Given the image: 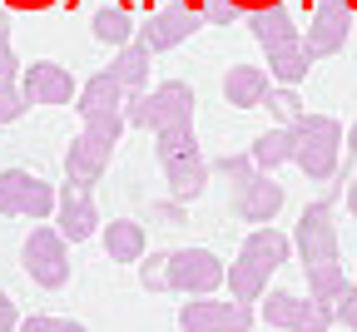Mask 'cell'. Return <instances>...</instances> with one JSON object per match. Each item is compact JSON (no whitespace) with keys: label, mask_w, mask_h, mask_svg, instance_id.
<instances>
[{"label":"cell","mask_w":357,"mask_h":332,"mask_svg":"<svg viewBox=\"0 0 357 332\" xmlns=\"http://www.w3.org/2000/svg\"><path fill=\"white\" fill-rule=\"evenodd\" d=\"M298 258L307 268V288H312V303L323 308H337V298L352 288L337 268V228H333V204H312L298 223Z\"/></svg>","instance_id":"cell-1"},{"label":"cell","mask_w":357,"mask_h":332,"mask_svg":"<svg viewBox=\"0 0 357 332\" xmlns=\"http://www.w3.org/2000/svg\"><path fill=\"white\" fill-rule=\"evenodd\" d=\"M223 278H229V268L208 248H178V253H159V258L139 263V282L149 293H199L204 298Z\"/></svg>","instance_id":"cell-2"},{"label":"cell","mask_w":357,"mask_h":332,"mask_svg":"<svg viewBox=\"0 0 357 332\" xmlns=\"http://www.w3.org/2000/svg\"><path fill=\"white\" fill-rule=\"evenodd\" d=\"M288 258V239L283 233H273V228H258L253 239L238 248V263L229 268V293L238 298V303H253L263 288H268V278H273V268Z\"/></svg>","instance_id":"cell-3"},{"label":"cell","mask_w":357,"mask_h":332,"mask_svg":"<svg viewBox=\"0 0 357 332\" xmlns=\"http://www.w3.org/2000/svg\"><path fill=\"white\" fill-rule=\"evenodd\" d=\"M124 124L134 129H189L194 124V89L184 80H169L154 94H129L124 100Z\"/></svg>","instance_id":"cell-4"},{"label":"cell","mask_w":357,"mask_h":332,"mask_svg":"<svg viewBox=\"0 0 357 332\" xmlns=\"http://www.w3.org/2000/svg\"><path fill=\"white\" fill-rule=\"evenodd\" d=\"M288 134H293V159H298V169L307 179H333L337 174V144H342L337 119L303 114V119L288 124Z\"/></svg>","instance_id":"cell-5"},{"label":"cell","mask_w":357,"mask_h":332,"mask_svg":"<svg viewBox=\"0 0 357 332\" xmlns=\"http://www.w3.org/2000/svg\"><path fill=\"white\" fill-rule=\"evenodd\" d=\"M124 134V114H100V119H84V134L70 144L65 154V169H70V183H95Z\"/></svg>","instance_id":"cell-6"},{"label":"cell","mask_w":357,"mask_h":332,"mask_svg":"<svg viewBox=\"0 0 357 332\" xmlns=\"http://www.w3.org/2000/svg\"><path fill=\"white\" fill-rule=\"evenodd\" d=\"M0 213L10 218H50L55 213V183H45L25 169H6L0 174Z\"/></svg>","instance_id":"cell-7"},{"label":"cell","mask_w":357,"mask_h":332,"mask_svg":"<svg viewBox=\"0 0 357 332\" xmlns=\"http://www.w3.org/2000/svg\"><path fill=\"white\" fill-rule=\"evenodd\" d=\"M352 10H357V0H312V25H307V35H303V45H307L312 60L337 55L342 45H347Z\"/></svg>","instance_id":"cell-8"},{"label":"cell","mask_w":357,"mask_h":332,"mask_svg":"<svg viewBox=\"0 0 357 332\" xmlns=\"http://www.w3.org/2000/svg\"><path fill=\"white\" fill-rule=\"evenodd\" d=\"M25 268H30V278L40 282V288H65V282H70V253H65L60 228L40 223L30 233V239H25Z\"/></svg>","instance_id":"cell-9"},{"label":"cell","mask_w":357,"mask_h":332,"mask_svg":"<svg viewBox=\"0 0 357 332\" xmlns=\"http://www.w3.org/2000/svg\"><path fill=\"white\" fill-rule=\"evenodd\" d=\"M178 327H184V332H248V327H253V308H248V303H213V298H199V303H184Z\"/></svg>","instance_id":"cell-10"},{"label":"cell","mask_w":357,"mask_h":332,"mask_svg":"<svg viewBox=\"0 0 357 332\" xmlns=\"http://www.w3.org/2000/svg\"><path fill=\"white\" fill-rule=\"evenodd\" d=\"M234 209H238V218L243 223H268L278 209H283V188L268 179V174H243L238 183H234Z\"/></svg>","instance_id":"cell-11"},{"label":"cell","mask_w":357,"mask_h":332,"mask_svg":"<svg viewBox=\"0 0 357 332\" xmlns=\"http://www.w3.org/2000/svg\"><path fill=\"white\" fill-rule=\"evenodd\" d=\"M204 25V15L189 6V0H184V6H169V10H159L144 30H139V45H144V50L149 55H159V50H169V45H178V40H189L194 30Z\"/></svg>","instance_id":"cell-12"},{"label":"cell","mask_w":357,"mask_h":332,"mask_svg":"<svg viewBox=\"0 0 357 332\" xmlns=\"http://www.w3.org/2000/svg\"><path fill=\"white\" fill-rule=\"evenodd\" d=\"M55 213H60V239L65 243H79L95 233L100 213H95V199H89V183H65L55 194Z\"/></svg>","instance_id":"cell-13"},{"label":"cell","mask_w":357,"mask_h":332,"mask_svg":"<svg viewBox=\"0 0 357 332\" xmlns=\"http://www.w3.org/2000/svg\"><path fill=\"white\" fill-rule=\"evenodd\" d=\"M25 105H70L75 100V75L65 65H30L20 80Z\"/></svg>","instance_id":"cell-14"},{"label":"cell","mask_w":357,"mask_h":332,"mask_svg":"<svg viewBox=\"0 0 357 332\" xmlns=\"http://www.w3.org/2000/svg\"><path fill=\"white\" fill-rule=\"evenodd\" d=\"M164 179H169L174 204H189V199H199V194H204V183H208V164H204V154H199V149H194V154H174V159H164Z\"/></svg>","instance_id":"cell-15"},{"label":"cell","mask_w":357,"mask_h":332,"mask_svg":"<svg viewBox=\"0 0 357 332\" xmlns=\"http://www.w3.org/2000/svg\"><path fill=\"white\" fill-rule=\"evenodd\" d=\"M223 94H229V105H238V110H258L268 94H273V80H268L263 65H234L223 75Z\"/></svg>","instance_id":"cell-16"},{"label":"cell","mask_w":357,"mask_h":332,"mask_svg":"<svg viewBox=\"0 0 357 332\" xmlns=\"http://www.w3.org/2000/svg\"><path fill=\"white\" fill-rule=\"evenodd\" d=\"M318 312H333V308L312 303V298H298V293H268V298H263V322H268V327H288V332H298L303 322H312Z\"/></svg>","instance_id":"cell-17"},{"label":"cell","mask_w":357,"mask_h":332,"mask_svg":"<svg viewBox=\"0 0 357 332\" xmlns=\"http://www.w3.org/2000/svg\"><path fill=\"white\" fill-rule=\"evenodd\" d=\"M248 30H253V40L263 50H278V45L298 40V25H293L283 0H273V6H263V10H248Z\"/></svg>","instance_id":"cell-18"},{"label":"cell","mask_w":357,"mask_h":332,"mask_svg":"<svg viewBox=\"0 0 357 332\" xmlns=\"http://www.w3.org/2000/svg\"><path fill=\"white\" fill-rule=\"evenodd\" d=\"M124 100L129 94L119 89V80L105 70V75H95L84 89H79V114L84 119H100V114H124Z\"/></svg>","instance_id":"cell-19"},{"label":"cell","mask_w":357,"mask_h":332,"mask_svg":"<svg viewBox=\"0 0 357 332\" xmlns=\"http://www.w3.org/2000/svg\"><path fill=\"white\" fill-rule=\"evenodd\" d=\"M307 70H312V55H307L303 40H288V45H278V50H268V80H278V84L298 89Z\"/></svg>","instance_id":"cell-20"},{"label":"cell","mask_w":357,"mask_h":332,"mask_svg":"<svg viewBox=\"0 0 357 332\" xmlns=\"http://www.w3.org/2000/svg\"><path fill=\"white\" fill-rule=\"evenodd\" d=\"M149 60H154V55L144 50L139 40H129L124 50H119V60L109 65V75L119 80V89H124V94H139V89L149 84Z\"/></svg>","instance_id":"cell-21"},{"label":"cell","mask_w":357,"mask_h":332,"mask_svg":"<svg viewBox=\"0 0 357 332\" xmlns=\"http://www.w3.org/2000/svg\"><path fill=\"white\" fill-rule=\"evenodd\" d=\"M105 253H109L114 263H139V258H144V228L129 223V218L109 223V228H105Z\"/></svg>","instance_id":"cell-22"},{"label":"cell","mask_w":357,"mask_h":332,"mask_svg":"<svg viewBox=\"0 0 357 332\" xmlns=\"http://www.w3.org/2000/svg\"><path fill=\"white\" fill-rule=\"evenodd\" d=\"M248 159H253V169H258V174H268V169L288 164V159H293V134H288V124H278L273 134H263L258 144L248 149Z\"/></svg>","instance_id":"cell-23"},{"label":"cell","mask_w":357,"mask_h":332,"mask_svg":"<svg viewBox=\"0 0 357 332\" xmlns=\"http://www.w3.org/2000/svg\"><path fill=\"white\" fill-rule=\"evenodd\" d=\"M89 30H95V40H105V45H129V30H134L129 6H100L89 15Z\"/></svg>","instance_id":"cell-24"},{"label":"cell","mask_w":357,"mask_h":332,"mask_svg":"<svg viewBox=\"0 0 357 332\" xmlns=\"http://www.w3.org/2000/svg\"><path fill=\"white\" fill-rule=\"evenodd\" d=\"M298 105H303V100H298V89H288V84H278V89L263 100V110H273V114H278V124L303 119V110H298Z\"/></svg>","instance_id":"cell-25"},{"label":"cell","mask_w":357,"mask_h":332,"mask_svg":"<svg viewBox=\"0 0 357 332\" xmlns=\"http://www.w3.org/2000/svg\"><path fill=\"white\" fill-rule=\"evenodd\" d=\"M20 110H30V105H25V94H20V80H15V84H0V124L20 119Z\"/></svg>","instance_id":"cell-26"},{"label":"cell","mask_w":357,"mask_h":332,"mask_svg":"<svg viewBox=\"0 0 357 332\" xmlns=\"http://www.w3.org/2000/svg\"><path fill=\"white\" fill-rule=\"evenodd\" d=\"M15 332H84V327L70 322V317H45V312H40V317H25Z\"/></svg>","instance_id":"cell-27"},{"label":"cell","mask_w":357,"mask_h":332,"mask_svg":"<svg viewBox=\"0 0 357 332\" xmlns=\"http://www.w3.org/2000/svg\"><path fill=\"white\" fill-rule=\"evenodd\" d=\"M15 75H20V65L10 55V25H6V15H0V84H15Z\"/></svg>","instance_id":"cell-28"},{"label":"cell","mask_w":357,"mask_h":332,"mask_svg":"<svg viewBox=\"0 0 357 332\" xmlns=\"http://www.w3.org/2000/svg\"><path fill=\"white\" fill-rule=\"evenodd\" d=\"M333 322H342V327H352V332H357V288H347V293L337 298V308H333Z\"/></svg>","instance_id":"cell-29"},{"label":"cell","mask_w":357,"mask_h":332,"mask_svg":"<svg viewBox=\"0 0 357 332\" xmlns=\"http://www.w3.org/2000/svg\"><path fill=\"white\" fill-rule=\"evenodd\" d=\"M218 174L238 183L243 174H253V159H248V154H234V159H218Z\"/></svg>","instance_id":"cell-30"},{"label":"cell","mask_w":357,"mask_h":332,"mask_svg":"<svg viewBox=\"0 0 357 332\" xmlns=\"http://www.w3.org/2000/svg\"><path fill=\"white\" fill-rule=\"evenodd\" d=\"M15 327H20V312H15V303L6 293H0V332H15Z\"/></svg>","instance_id":"cell-31"},{"label":"cell","mask_w":357,"mask_h":332,"mask_svg":"<svg viewBox=\"0 0 357 332\" xmlns=\"http://www.w3.org/2000/svg\"><path fill=\"white\" fill-rule=\"evenodd\" d=\"M333 327V312H318V317H312V322H303L298 332H328Z\"/></svg>","instance_id":"cell-32"},{"label":"cell","mask_w":357,"mask_h":332,"mask_svg":"<svg viewBox=\"0 0 357 332\" xmlns=\"http://www.w3.org/2000/svg\"><path fill=\"white\" fill-rule=\"evenodd\" d=\"M352 159H357V124H352V134H347V164H352ZM347 164H342V169H347Z\"/></svg>","instance_id":"cell-33"},{"label":"cell","mask_w":357,"mask_h":332,"mask_svg":"<svg viewBox=\"0 0 357 332\" xmlns=\"http://www.w3.org/2000/svg\"><path fill=\"white\" fill-rule=\"evenodd\" d=\"M347 209H352V213H357V183H352V188H347Z\"/></svg>","instance_id":"cell-34"}]
</instances>
